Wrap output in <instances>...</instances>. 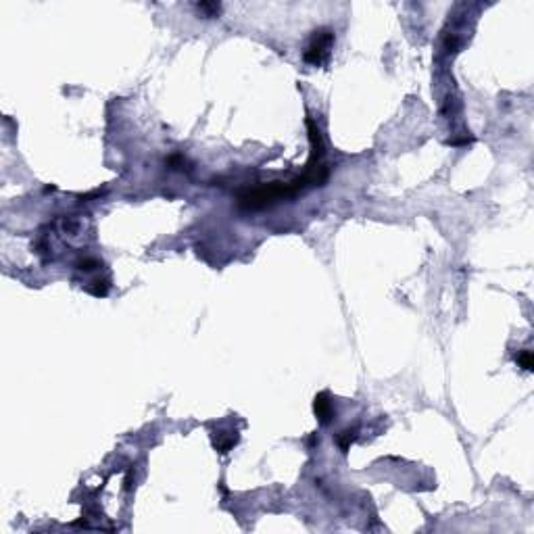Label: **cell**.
Wrapping results in <instances>:
<instances>
[{
  "mask_svg": "<svg viewBox=\"0 0 534 534\" xmlns=\"http://www.w3.org/2000/svg\"><path fill=\"white\" fill-rule=\"evenodd\" d=\"M332 44H334V31L326 29V27L318 29L315 34H313V38H311V44L305 50V61L309 63V65H315V67L324 65V63L328 61V56H330Z\"/></svg>",
  "mask_w": 534,
  "mask_h": 534,
  "instance_id": "1",
  "label": "cell"
},
{
  "mask_svg": "<svg viewBox=\"0 0 534 534\" xmlns=\"http://www.w3.org/2000/svg\"><path fill=\"white\" fill-rule=\"evenodd\" d=\"M199 9L205 11V13H211V15H213V13H219V5H209V3H201Z\"/></svg>",
  "mask_w": 534,
  "mask_h": 534,
  "instance_id": "7",
  "label": "cell"
},
{
  "mask_svg": "<svg viewBox=\"0 0 534 534\" xmlns=\"http://www.w3.org/2000/svg\"><path fill=\"white\" fill-rule=\"evenodd\" d=\"M355 441H357V430H355V428L342 430V432L338 434V438H336V443H338V447H340L342 451H349Z\"/></svg>",
  "mask_w": 534,
  "mask_h": 534,
  "instance_id": "4",
  "label": "cell"
},
{
  "mask_svg": "<svg viewBox=\"0 0 534 534\" xmlns=\"http://www.w3.org/2000/svg\"><path fill=\"white\" fill-rule=\"evenodd\" d=\"M516 359H518V363H520L522 369H526V371H532V369H534V359H532V353H530L528 349L520 351Z\"/></svg>",
  "mask_w": 534,
  "mask_h": 534,
  "instance_id": "5",
  "label": "cell"
},
{
  "mask_svg": "<svg viewBox=\"0 0 534 534\" xmlns=\"http://www.w3.org/2000/svg\"><path fill=\"white\" fill-rule=\"evenodd\" d=\"M94 267H98V261H96V259H84V261L80 263V269H86V271H90V269H94Z\"/></svg>",
  "mask_w": 534,
  "mask_h": 534,
  "instance_id": "6",
  "label": "cell"
},
{
  "mask_svg": "<svg viewBox=\"0 0 534 534\" xmlns=\"http://www.w3.org/2000/svg\"><path fill=\"white\" fill-rule=\"evenodd\" d=\"M313 411H315L318 420H320L324 426L332 422V418H334V407H332V401H330L328 392H320V394L315 397V401H313Z\"/></svg>",
  "mask_w": 534,
  "mask_h": 534,
  "instance_id": "2",
  "label": "cell"
},
{
  "mask_svg": "<svg viewBox=\"0 0 534 534\" xmlns=\"http://www.w3.org/2000/svg\"><path fill=\"white\" fill-rule=\"evenodd\" d=\"M238 441L236 432H219V436H215V447L219 453H228Z\"/></svg>",
  "mask_w": 534,
  "mask_h": 534,
  "instance_id": "3",
  "label": "cell"
}]
</instances>
